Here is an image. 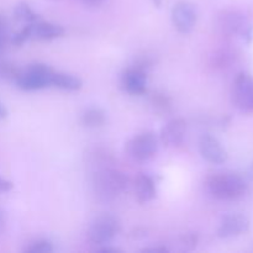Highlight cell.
Masks as SVG:
<instances>
[{"label":"cell","mask_w":253,"mask_h":253,"mask_svg":"<svg viewBox=\"0 0 253 253\" xmlns=\"http://www.w3.org/2000/svg\"><path fill=\"white\" fill-rule=\"evenodd\" d=\"M130 179L121 170L106 166L96 168L91 175L94 194L100 202L110 203L127 190Z\"/></svg>","instance_id":"6da1fadb"},{"label":"cell","mask_w":253,"mask_h":253,"mask_svg":"<svg viewBox=\"0 0 253 253\" xmlns=\"http://www.w3.org/2000/svg\"><path fill=\"white\" fill-rule=\"evenodd\" d=\"M208 194L221 202H232L244 197L247 192V182L232 173L211 175L205 182Z\"/></svg>","instance_id":"7a4b0ae2"},{"label":"cell","mask_w":253,"mask_h":253,"mask_svg":"<svg viewBox=\"0 0 253 253\" xmlns=\"http://www.w3.org/2000/svg\"><path fill=\"white\" fill-rule=\"evenodd\" d=\"M54 71L44 63H31L19 69L14 82L15 85L25 91H35L51 88Z\"/></svg>","instance_id":"3957f363"},{"label":"cell","mask_w":253,"mask_h":253,"mask_svg":"<svg viewBox=\"0 0 253 253\" xmlns=\"http://www.w3.org/2000/svg\"><path fill=\"white\" fill-rule=\"evenodd\" d=\"M120 221L116 216L110 214H104L94 219L88 230V237L91 244L96 246L106 245L115 239L120 232Z\"/></svg>","instance_id":"277c9868"},{"label":"cell","mask_w":253,"mask_h":253,"mask_svg":"<svg viewBox=\"0 0 253 253\" xmlns=\"http://www.w3.org/2000/svg\"><path fill=\"white\" fill-rule=\"evenodd\" d=\"M158 150V137L152 131H146L133 136L126 143L128 157L137 162H145L156 155Z\"/></svg>","instance_id":"5b68a950"},{"label":"cell","mask_w":253,"mask_h":253,"mask_svg":"<svg viewBox=\"0 0 253 253\" xmlns=\"http://www.w3.org/2000/svg\"><path fill=\"white\" fill-rule=\"evenodd\" d=\"M232 103L241 113H253V77L249 73L237 74L232 86Z\"/></svg>","instance_id":"8992f818"},{"label":"cell","mask_w":253,"mask_h":253,"mask_svg":"<svg viewBox=\"0 0 253 253\" xmlns=\"http://www.w3.org/2000/svg\"><path fill=\"white\" fill-rule=\"evenodd\" d=\"M120 86L130 95H143L147 91V71L132 64L121 73Z\"/></svg>","instance_id":"52a82bcc"},{"label":"cell","mask_w":253,"mask_h":253,"mask_svg":"<svg viewBox=\"0 0 253 253\" xmlns=\"http://www.w3.org/2000/svg\"><path fill=\"white\" fill-rule=\"evenodd\" d=\"M220 27L227 34L240 35L247 42L253 39V27L246 17L236 11H225L220 16Z\"/></svg>","instance_id":"ba28073f"},{"label":"cell","mask_w":253,"mask_h":253,"mask_svg":"<svg viewBox=\"0 0 253 253\" xmlns=\"http://www.w3.org/2000/svg\"><path fill=\"white\" fill-rule=\"evenodd\" d=\"M198 14L195 6L188 1H179L172 9V21L180 34H189L194 30Z\"/></svg>","instance_id":"9c48e42d"},{"label":"cell","mask_w":253,"mask_h":253,"mask_svg":"<svg viewBox=\"0 0 253 253\" xmlns=\"http://www.w3.org/2000/svg\"><path fill=\"white\" fill-rule=\"evenodd\" d=\"M199 152L207 162L212 165H222L227 161V152L216 137L205 133L199 138Z\"/></svg>","instance_id":"30bf717a"},{"label":"cell","mask_w":253,"mask_h":253,"mask_svg":"<svg viewBox=\"0 0 253 253\" xmlns=\"http://www.w3.org/2000/svg\"><path fill=\"white\" fill-rule=\"evenodd\" d=\"M250 220L242 214H230L222 217L217 227V237L220 239H231L240 236L249 231Z\"/></svg>","instance_id":"8fae6325"},{"label":"cell","mask_w":253,"mask_h":253,"mask_svg":"<svg viewBox=\"0 0 253 253\" xmlns=\"http://www.w3.org/2000/svg\"><path fill=\"white\" fill-rule=\"evenodd\" d=\"M187 136V123L183 119H172L162 127L160 140L167 147H179Z\"/></svg>","instance_id":"7c38bea8"},{"label":"cell","mask_w":253,"mask_h":253,"mask_svg":"<svg viewBox=\"0 0 253 253\" xmlns=\"http://www.w3.org/2000/svg\"><path fill=\"white\" fill-rule=\"evenodd\" d=\"M30 30H31V40H37V41H52V40L61 39L64 35L63 26L42 20L30 24Z\"/></svg>","instance_id":"4fadbf2b"},{"label":"cell","mask_w":253,"mask_h":253,"mask_svg":"<svg viewBox=\"0 0 253 253\" xmlns=\"http://www.w3.org/2000/svg\"><path fill=\"white\" fill-rule=\"evenodd\" d=\"M135 193L136 199L140 204H145L155 199L157 195V185L155 179L148 174H138L135 179Z\"/></svg>","instance_id":"5bb4252c"},{"label":"cell","mask_w":253,"mask_h":253,"mask_svg":"<svg viewBox=\"0 0 253 253\" xmlns=\"http://www.w3.org/2000/svg\"><path fill=\"white\" fill-rule=\"evenodd\" d=\"M52 86L59 90L77 91L83 86V82L74 74L54 71L53 77H52Z\"/></svg>","instance_id":"9a60e30c"},{"label":"cell","mask_w":253,"mask_h":253,"mask_svg":"<svg viewBox=\"0 0 253 253\" xmlns=\"http://www.w3.org/2000/svg\"><path fill=\"white\" fill-rule=\"evenodd\" d=\"M108 121V114L99 106L86 108L81 115V123L86 128H99Z\"/></svg>","instance_id":"2e32d148"},{"label":"cell","mask_w":253,"mask_h":253,"mask_svg":"<svg viewBox=\"0 0 253 253\" xmlns=\"http://www.w3.org/2000/svg\"><path fill=\"white\" fill-rule=\"evenodd\" d=\"M14 17L16 21L22 22L24 25L34 24L40 20V15L25 1H20L15 5Z\"/></svg>","instance_id":"e0dca14e"},{"label":"cell","mask_w":253,"mask_h":253,"mask_svg":"<svg viewBox=\"0 0 253 253\" xmlns=\"http://www.w3.org/2000/svg\"><path fill=\"white\" fill-rule=\"evenodd\" d=\"M151 108L153 109V111L161 115H165V114L170 113L173 108L172 99L167 95L163 91H156L152 94L150 99Z\"/></svg>","instance_id":"ac0fdd59"},{"label":"cell","mask_w":253,"mask_h":253,"mask_svg":"<svg viewBox=\"0 0 253 253\" xmlns=\"http://www.w3.org/2000/svg\"><path fill=\"white\" fill-rule=\"evenodd\" d=\"M54 251V246L49 240L39 239L31 241L24 249V253H52Z\"/></svg>","instance_id":"d6986e66"},{"label":"cell","mask_w":253,"mask_h":253,"mask_svg":"<svg viewBox=\"0 0 253 253\" xmlns=\"http://www.w3.org/2000/svg\"><path fill=\"white\" fill-rule=\"evenodd\" d=\"M198 242H199V237L195 232H188L184 234L182 237L178 240V245H179V250L182 252L184 251H192L197 247Z\"/></svg>","instance_id":"ffe728a7"},{"label":"cell","mask_w":253,"mask_h":253,"mask_svg":"<svg viewBox=\"0 0 253 253\" xmlns=\"http://www.w3.org/2000/svg\"><path fill=\"white\" fill-rule=\"evenodd\" d=\"M31 40V30H30V24L24 25L21 30L19 32H16L15 35H12L10 42H11L14 46H22V44L26 43L27 41Z\"/></svg>","instance_id":"44dd1931"},{"label":"cell","mask_w":253,"mask_h":253,"mask_svg":"<svg viewBox=\"0 0 253 253\" xmlns=\"http://www.w3.org/2000/svg\"><path fill=\"white\" fill-rule=\"evenodd\" d=\"M7 39H9V22L5 15L0 12V52L6 44Z\"/></svg>","instance_id":"7402d4cb"},{"label":"cell","mask_w":253,"mask_h":253,"mask_svg":"<svg viewBox=\"0 0 253 253\" xmlns=\"http://www.w3.org/2000/svg\"><path fill=\"white\" fill-rule=\"evenodd\" d=\"M142 253H168L169 252V249L163 245H158V246H151V247H146L143 249Z\"/></svg>","instance_id":"603a6c76"},{"label":"cell","mask_w":253,"mask_h":253,"mask_svg":"<svg viewBox=\"0 0 253 253\" xmlns=\"http://www.w3.org/2000/svg\"><path fill=\"white\" fill-rule=\"evenodd\" d=\"M12 188H14V184H12V182L5 179V178H2L1 175H0V193L10 192Z\"/></svg>","instance_id":"cb8c5ba5"},{"label":"cell","mask_w":253,"mask_h":253,"mask_svg":"<svg viewBox=\"0 0 253 253\" xmlns=\"http://www.w3.org/2000/svg\"><path fill=\"white\" fill-rule=\"evenodd\" d=\"M95 252H99V253H121V250L116 249V247H110V246H108V244H106V245H101L99 249L95 250Z\"/></svg>","instance_id":"d4e9b609"},{"label":"cell","mask_w":253,"mask_h":253,"mask_svg":"<svg viewBox=\"0 0 253 253\" xmlns=\"http://www.w3.org/2000/svg\"><path fill=\"white\" fill-rule=\"evenodd\" d=\"M6 214L2 209H0V235L6 230Z\"/></svg>","instance_id":"484cf974"},{"label":"cell","mask_w":253,"mask_h":253,"mask_svg":"<svg viewBox=\"0 0 253 253\" xmlns=\"http://www.w3.org/2000/svg\"><path fill=\"white\" fill-rule=\"evenodd\" d=\"M82 4H84L85 6H90V7H96L100 6L101 4L104 2V0H79Z\"/></svg>","instance_id":"4316f807"},{"label":"cell","mask_w":253,"mask_h":253,"mask_svg":"<svg viewBox=\"0 0 253 253\" xmlns=\"http://www.w3.org/2000/svg\"><path fill=\"white\" fill-rule=\"evenodd\" d=\"M133 236L137 237V239H138V237H146V236H147V231H146V230H143V229H136Z\"/></svg>","instance_id":"83f0119b"},{"label":"cell","mask_w":253,"mask_h":253,"mask_svg":"<svg viewBox=\"0 0 253 253\" xmlns=\"http://www.w3.org/2000/svg\"><path fill=\"white\" fill-rule=\"evenodd\" d=\"M6 115H7L6 109H5V106L2 105V103L0 101V120H1V119H4V118H6Z\"/></svg>","instance_id":"f1b7e54d"},{"label":"cell","mask_w":253,"mask_h":253,"mask_svg":"<svg viewBox=\"0 0 253 253\" xmlns=\"http://www.w3.org/2000/svg\"><path fill=\"white\" fill-rule=\"evenodd\" d=\"M247 179L253 182V161H252L251 165H250L249 169H247Z\"/></svg>","instance_id":"f546056e"},{"label":"cell","mask_w":253,"mask_h":253,"mask_svg":"<svg viewBox=\"0 0 253 253\" xmlns=\"http://www.w3.org/2000/svg\"><path fill=\"white\" fill-rule=\"evenodd\" d=\"M153 4H155L156 6L160 7L161 6V0H153Z\"/></svg>","instance_id":"4dcf8cb0"},{"label":"cell","mask_w":253,"mask_h":253,"mask_svg":"<svg viewBox=\"0 0 253 253\" xmlns=\"http://www.w3.org/2000/svg\"><path fill=\"white\" fill-rule=\"evenodd\" d=\"M1 68H2V62L0 61V77H1Z\"/></svg>","instance_id":"1f68e13d"}]
</instances>
